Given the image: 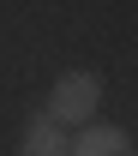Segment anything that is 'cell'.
Segmentation results:
<instances>
[{
    "label": "cell",
    "mask_w": 138,
    "mask_h": 156,
    "mask_svg": "<svg viewBox=\"0 0 138 156\" xmlns=\"http://www.w3.org/2000/svg\"><path fill=\"white\" fill-rule=\"evenodd\" d=\"M72 156H132V138L126 126H108V120H90L72 144Z\"/></svg>",
    "instance_id": "2"
},
{
    "label": "cell",
    "mask_w": 138,
    "mask_h": 156,
    "mask_svg": "<svg viewBox=\"0 0 138 156\" xmlns=\"http://www.w3.org/2000/svg\"><path fill=\"white\" fill-rule=\"evenodd\" d=\"M96 96H102L96 72H60V78H54V90H48V120H60V126H72V120H90Z\"/></svg>",
    "instance_id": "1"
},
{
    "label": "cell",
    "mask_w": 138,
    "mask_h": 156,
    "mask_svg": "<svg viewBox=\"0 0 138 156\" xmlns=\"http://www.w3.org/2000/svg\"><path fill=\"white\" fill-rule=\"evenodd\" d=\"M18 156H72V144H66V132H60V120L36 114L30 126H24V144H18Z\"/></svg>",
    "instance_id": "3"
}]
</instances>
